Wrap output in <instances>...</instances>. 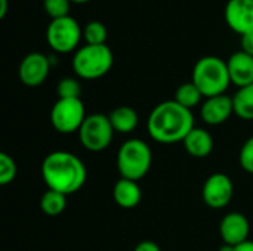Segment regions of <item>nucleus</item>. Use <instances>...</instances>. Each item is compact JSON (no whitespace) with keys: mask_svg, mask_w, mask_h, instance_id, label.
Here are the masks:
<instances>
[{"mask_svg":"<svg viewBox=\"0 0 253 251\" xmlns=\"http://www.w3.org/2000/svg\"><path fill=\"white\" fill-rule=\"evenodd\" d=\"M151 163V148L141 139H129L119 148L117 170L123 179L138 182L148 173Z\"/></svg>","mask_w":253,"mask_h":251,"instance_id":"20e7f679","label":"nucleus"},{"mask_svg":"<svg viewBox=\"0 0 253 251\" xmlns=\"http://www.w3.org/2000/svg\"><path fill=\"white\" fill-rule=\"evenodd\" d=\"M194 127L191 109L184 108L173 99L154 107L147 120V130L151 139L168 145L182 142Z\"/></svg>","mask_w":253,"mask_h":251,"instance_id":"f257e3e1","label":"nucleus"},{"mask_svg":"<svg viewBox=\"0 0 253 251\" xmlns=\"http://www.w3.org/2000/svg\"><path fill=\"white\" fill-rule=\"evenodd\" d=\"M82 28L73 16H64L52 19L46 30V38L52 50L56 53H70L73 52L82 38Z\"/></svg>","mask_w":253,"mask_h":251,"instance_id":"0eeeda50","label":"nucleus"},{"mask_svg":"<svg viewBox=\"0 0 253 251\" xmlns=\"http://www.w3.org/2000/svg\"><path fill=\"white\" fill-rule=\"evenodd\" d=\"M234 114L246 121L253 120V83L240 87L233 96Z\"/></svg>","mask_w":253,"mask_h":251,"instance_id":"a211bd4d","label":"nucleus"},{"mask_svg":"<svg viewBox=\"0 0 253 251\" xmlns=\"http://www.w3.org/2000/svg\"><path fill=\"white\" fill-rule=\"evenodd\" d=\"M191 81L199 87L205 98L224 95L231 84L227 62L213 55L200 58L193 68Z\"/></svg>","mask_w":253,"mask_h":251,"instance_id":"7ed1b4c3","label":"nucleus"},{"mask_svg":"<svg viewBox=\"0 0 253 251\" xmlns=\"http://www.w3.org/2000/svg\"><path fill=\"white\" fill-rule=\"evenodd\" d=\"M113 61L107 44H84L73 56V70L83 80H96L111 70Z\"/></svg>","mask_w":253,"mask_h":251,"instance_id":"39448f33","label":"nucleus"},{"mask_svg":"<svg viewBox=\"0 0 253 251\" xmlns=\"http://www.w3.org/2000/svg\"><path fill=\"white\" fill-rule=\"evenodd\" d=\"M224 13L234 33L245 36L253 31V0H228Z\"/></svg>","mask_w":253,"mask_h":251,"instance_id":"f8f14e48","label":"nucleus"},{"mask_svg":"<svg viewBox=\"0 0 253 251\" xmlns=\"http://www.w3.org/2000/svg\"><path fill=\"white\" fill-rule=\"evenodd\" d=\"M113 198L114 203L122 209H135L142 198V191L135 180L129 179H119L113 186Z\"/></svg>","mask_w":253,"mask_h":251,"instance_id":"dca6fc26","label":"nucleus"},{"mask_svg":"<svg viewBox=\"0 0 253 251\" xmlns=\"http://www.w3.org/2000/svg\"><path fill=\"white\" fill-rule=\"evenodd\" d=\"M233 194H234L233 180L225 173L211 175L205 180L202 189V197L205 204L215 210H221L227 207L233 198Z\"/></svg>","mask_w":253,"mask_h":251,"instance_id":"1a4fd4ad","label":"nucleus"},{"mask_svg":"<svg viewBox=\"0 0 253 251\" xmlns=\"http://www.w3.org/2000/svg\"><path fill=\"white\" fill-rule=\"evenodd\" d=\"M133 251H162V250H160V247H159L154 241H142V243H139V244L135 247V250Z\"/></svg>","mask_w":253,"mask_h":251,"instance_id":"bb28decb","label":"nucleus"},{"mask_svg":"<svg viewBox=\"0 0 253 251\" xmlns=\"http://www.w3.org/2000/svg\"><path fill=\"white\" fill-rule=\"evenodd\" d=\"M70 4H71V0H43L44 12L52 19H58V18L68 16Z\"/></svg>","mask_w":253,"mask_h":251,"instance_id":"b1692460","label":"nucleus"},{"mask_svg":"<svg viewBox=\"0 0 253 251\" xmlns=\"http://www.w3.org/2000/svg\"><path fill=\"white\" fill-rule=\"evenodd\" d=\"M82 146L90 152H101L111 145L114 129L108 115L90 114L77 132Z\"/></svg>","mask_w":253,"mask_h":251,"instance_id":"423d86ee","label":"nucleus"},{"mask_svg":"<svg viewBox=\"0 0 253 251\" xmlns=\"http://www.w3.org/2000/svg\"><path fill=\"white\" fill-rule=\"evenodd\" d=\"M185 151L194 158H206L213 151L212 135L200 127H194L182 141Z\"/></svg>","mask_w":253,"mask_h":251,"instance_id":"2eb2a0df","label":"nucleus"},{"mask_svg":"<svg viewBox=\"0 0 253 251\" xmlns=\"http://www.w3.org/2000/svg\"><path fill=\"white\" fill-rule=\"evenodd\" d=\"M52 62L50 58L40 53V52H31L19 64L18 68V77L21 83L27 87H37L44 83V80L49 75Z\"/></svg>","mask_w":253,"mask_h":251,"instance_id":"9d476101","label":"nucleus"},{"mask_svg":"<svg viewBox=\"0 0 253 251\" xmlns=\"http://www.w3.org/2000/svg\"><path fill=\"white\" fill-rule=\"evenodd\" d=\"M110 121H111V126L114 129V132H119V133H123V135H127L130 132H133L138 126V114L136 111L132 108V107H127V105H122V107H117L114 108L110 115H108Z\"/></svg>","mask_w":253,"mask_h":251,"instance_id":"f3484780","label":"nucleus"},{"mask_svg":"<svg viewBox=\"0 0 253 251\" xmlns=\"http://www.w3.org/2000/svg\"><path fill=\"white\" fill-rule=\"evenodd\" d=\"M42 178L47 189L70 195L83 188L87 179V170L76 154L55 151L44 157L42 163Z\"/></svg>","mask_w":253,"mask_h":251,"instance_id":"f03ea898","label":"nucleus"},{"mask_svg":"<svg viewBox=\"0 0 253 251\" xmlns=\"http://www.w3.org/2000/svg\"><path fill=\"white\" fill-rule=\"evenodd\" d=\"M219 251H234V247L233 246H228V244H222Z\"/></svg>","mask_w":253,"mask_h":251,"instance_id":"c756f323","label":"nucleus"},{"mask_svg":"<svg viewBox=\"0 0 253 251\" xmlns=\"http://www.w3.org/2000/svg\"><path fill=\"white\" fill-rule=\"evenodd\" d=\"M234 251H253V241H246L243 244H239L234 247Z\"/></svg>","mask_w":253,"mask_h":251,"instance_id":"cd10ccee","label":"nucleus"},{"mask_svg":"<svg viewBox=\"0 0 253 251\" xmlns=\"http://www.w3.org/2000/svg\"><path fill=\"white\" fill-rule=\"evenodd\" d=\"M58 99H79L82 95V86L79 80L73 77H64L56 84Z\"/></svg>","mask_w":253,"mask_h":251,"instance_id":"4be33fe9","label":"nucleus"},{"mask_svg":"<svg viewBox=\"0 0 253 251\" xmlns=\"http://www.w3.org/2000/svg\"><path fill=\"white\" fill-rule=\"evenodd\" d=\"M239 161L242 169L246 173L253 175V136H251L242 146L240 149V155H239Z\"/></svg>","mask_w":253,"mask_h":251,"instance_id":"393cba45","label":"nucleus"},{"mask_svg":"<svg viewBox=\"0 0 253 251\" xmlns=\"http://www.w3.org/2000/svg\"><path fill=\"white\" fill-rule=\"evenodd\" d=\"M251 234V223L243 213L233 212L222 217L219 223V235L224 244L228 246H239L249 241Z\"/></svg>","mask_w":253,"mask_h":251,"instance_id":"9b49d317","label":"nucleus"},{"mask_svg":"<svg viewBox=\"0 0 253 251\" xmlns=\"http://www.w3.org/2000/svg\"><path fill=\"white\" fill-rule=\"evenodd\" d=\"M89 0H71V3H87Z\"/></svg>","mask_w":253,"mask_h":251,"instance_id":"7c9ffc66","label":"nucleus"},{"mask_svg":"<svg viewBox=\"0 0 253 251\" xmlns=\"http://www.w3.org/2000/svg\"><path fill=\"white\" fill-rule=\"evenodd\" d=\"M242 50L253 56V31L242 36Z\"/></svg>","mask_w":253,"mask_h":251,"instance_id":"a878e982","label":"nucleus"},{"mask_svg":"<svg viewBox=\"0 0 253 251\" xmlns=\"http://www.w3.org/2000/svg\"><path fill=\"white\" fill-rule=\"evenodd\" d=\"M7 6H9V1L7 0H0V19H3L6 16Z\"/></svg>","mask_w":253,"mask_h":251,"instance_id":"c85d7f7f","label":"nucleus"},{"mask_svg":"<svg viewBox=\"0 0 253 251\" xmlns=\"http://www.w3.org/2000/svg\"><path fill=\"white\" fill-rule=\"evenodd\" d=\"M231 83L239 89L253 83V56L243 50L234 52L227 61Z\"/></svg>","mask_w":253,"mask_h":251,"instance_id":"4468645a","label":"nucleus"},{"mask_svg":"<svg viewBox=\"0 0 253 251\" xmlns=\"http://www.w3.org/2000/svg\"><path fill=\"white\" fill-rule=\"evenodd\" d=\"M83 37L86 40V44H105L108 37L107 27L99 21H90L86 24L83 30Z\"/></svg>","mask_w":253,"mask_h":251,"instance_id":"412c9836","label":"nucleus"},{"mask_svg":"<svg viewBox=\"0 0 253 251\" xmlns=\"http://www.w3.org/2000/svg\"><path fill=\"white\" fill-rule=\"evenodd\" d=\"M202 98H203V95L199 90V87L193 81H188V83H182L176 89L173 101L178 102L179 105H182L184 108L191 109V108H194V107H197L200 104Z\"/></svg>","mask_w":253,"mask_h":251,"instance_id":"aec40b11","label":"nucleus"},{"mask_svg":"<svg viewBox=\"0 0 253 251\" xmlns=\"http://www.w3.org/2000/svg\"><path fill=\"white\" fill-rule=\"evenodd\" d=\"M16 172H18V167H16V163L15 160L1 152L0 154V185H9L15 180L16 178Z\"/></svg>","mask_w":253,"mask_h":251,"instance_id":"5701e85b","label":"nucleus"},{"mask_svg":"<svg viewBox=\"0 0 253 251\" xmlns=\"http://www.w3.org/2000/svg\"><path fill=\"white\" fill-rule=\"evenodd\" d=\"M231 114H234L233 98L227 96L225 93L213 98H206V101L202 104L200 108L202 120L209 126L224 124Z\"/></svg>","mask_w":253,"mask_h":251,"instance_id":"ddd939ff","label":"nucleus"},{"mask_svg":"<svg viewBox=\"0 0 253 251\" xmlns=\"http://www.w3.org/2000/svg\"><path fill=\"white\" fill-rule=\"evenodd\" d=\"M86 109L82 99H58L50 109L52 127L62 135L79 132L86 120Z\"/></svg>","mask_w":253,"mask_h":251,"instance_id":"6e6552de","label":"nucleus"},{"mask_svg":"<svg viewBox=\"0 0 253 251\" xmlns=\"http://www.w3.org/2000/svg\"><path fill=\"white\" fill-rule=\"evenodd\" d=\"M65 207H67V195L56 192V191H52V189H47L42 195L40 209L46 216L56 217V216L64 213Z\"/></svg>","mask_w":253,"mask_h":251,"instance_id":"6ab92c4d","label":"nucleus"}]
</instances>
